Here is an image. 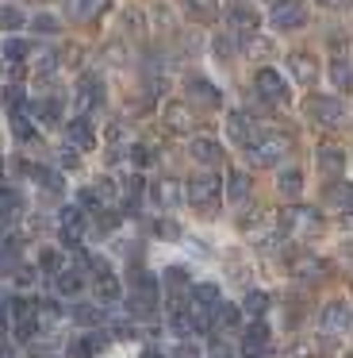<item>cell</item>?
<instances>
[{
	"instance_id": "cell-1",
	"label": "cell",
	"mask_w": 353,
	"mask_h": 358,
	"mask_svg": "<svg viewBox=\"0 0 353 358\" xmlns=\"http://www.w3.org/2000/svg\"><path fill=\"white\" fill-rule=\"evenodd\" d=\"M288 150H292V135L269 131V135H261V139L246 150V158H250V166H257V170H269V166H276Z\"/></svg>"
},
{
	"instance_id": "cell-2",
	"label": "cell",
	"mask_w": 353,
	"mask_h": 358,
	"mask_svg": "<svg viewBox=\"0 0 353 358\" xmlns=\"http://www.w3.org/2000/svg\"><path fill=\"white\" fill-rule=\"evenodd\" d=\"M280 231L284 235H292V239H315V235H319L322 231V216H319V212H315V208H307V204H303V208H284L280 212Z\"/></svg>"
},
{
	"instance_id": "cell-3",
	"label": "cell",
	"mask_w": 353,
	"mask_h": 358,
	"mask_svg": "<svg viewBox=\"0 0 353 358\" xmlns=\"http://www.w3.org/2000/svg\"><path fill=\"white\" fill-rule=\"evenodd\" d=\"M223 193H227V181L215 178V173H196V178L188 181V204H196V208H204V212L219 208Z\"/></svg>"
},
{
	"instance_id": "cell-4",
	"label": "cell",
	"mask_w": 353,
	"mask_h": 358,
	"mask_svg": "<svg viewBox=\"0 0 353 358\" xmlns=\"http://www.w3.org/2000/svg\"><path fill=\"white\" fill-rule=\"evenodd\" d=\"M253 89H257L261 101L276 104V108L292 104V89H288V81H284V73H280V70H273V66H261V70L253 73Z\"/></svg>"
},
{
	"instance_id": "cell-5",
	"label": "cell",
	"mask_w": 353,
	"mask_h": 358,
	"mask_svg": "<svg viewBox=\"0 0 353 358\" xmlns=\"http://www.w3.org/2000/svg\"><path fill=\"white\" fill-rule=\"evenodd\" d=\"M303 24H307L303 0H273V8H269V27L273 31H299Z\"/></svg>"
},
{
	"instance_id": "cell-6",
	"label": "cell",
	"mask_w": 353,
	"mask_h": 358,
	"mask_svg": "<svg viewBox=\"0 0 353 358\" xmlns=\"http://www.w3.org/2000/svg\"><path fill=\"white\" fill-rule=\"evenodd\" d=\"M307 112H311V120L322 127H342L345 120H350V108H345L342 101H334V96H311V101H307Z\"/></svg>"
},
{
	"instance_id": "cell-7",
	"label": "cell",
	"mask_w": 353,
	"mask_h": 358,
	"mask_svg": "<svg viewBox=\"0 0 353 358\" xmlns=\"http://www.w3.org/2000/svg\"><path fill=\"white\" fill-rule=\"evenodd\" d=\"M227 135H230V143H234V147H242V150H250L253 143L261 139V127H257V120L250 116V112H230L227 116Z\"/></svg>"
},
{
	"instance_id": "cell-8",
	"label": "cell",
	"mask_w": 353,
	"mask_h": 358,
	"mask_svg": "<svg viewBox=\"0 0 353 358\" xmlns=\"http://www.w3.org/2000/svg\"><path fill=\"white\" fill-rule=\"evenodd\" d=\"M319 324H322V335H350V327H353V304H345V301H330L326 308H322V316H319Z\"/></svg>"
},
{
	"instance_id": "cell-9",
	"label": "cell",
	"mask_w": 353,
	"mask_h": 358,
	"mask_svg": "<svg viewBox=\"0 0 353 358\" xmlns=\"http://www.w3.org/2000/svg\"><path fill=\"white\" fill-rule=\"evenodd\" d=\"M73 101H77V112H81V116H89V112H96L100 104H104V81H100L96 73H81V81H77V93H73Z\"/></svg>"
},
{
	"instance_id": "cell-10",
	"label": "cell",
	"mask_w": 353,
	"mask_h": 358,
	"mask_svg": "<svg viewBox=\"0 0 353 358\" xmlns=\"http://www.w3.org/2000/svg\"><path fill=\"white\" fill-rule=\"evenodd\" d=\"M58 227H61V243H66V247H77V243L84 239V212L77 208V204H66V208L58 212Z\"/></svg>"
},
{
	"instance_id": "cell-11",
	"label": "cell",
	"mask_w": 353,
	"mask_h": 358,
	"mask_svg": "<svg viewBox=\"0 0 353 358\" xmlns=\"http://www.w3.org/2000/svg\"><path fill=\"white\" fill-rule=\"evenodd\" d=\"M66 139L73 143L77 150H92L96 147V124H92L89 116H77L66 124Z\"/></svg>"
},
{
	"instance_id": "cell-12",
	"label": "cell",
	"mask_w": 353,
	"mask_h": 358,
	"mask_svg": "<svg viewBox=\"0 0 353 358\" xmlns=\"http://www.w3.org/2000/svg\"><path fill=\"white\" fill-rule=\"evenodd\" d=\"M227 24L246 39V35H257V24H261V20H257V12H253L250 4H242V0H238V4H230V8H227Z\"/></svg>"
},
{
	"instance_id": "cell-13",
	"label": "cell",
	"mask_w": 353,
	"mask_h": 358,
	"mask_svg": "<svg viewBox=\"0 0 353 358\" xmlns=\"http://www.w3.org/2000/svg\"><path fill=\"white\" fill-rule=\"evenodd\" d=\"M107 8H112V0H66L69 20H77V24H89V20H100Z\"/></svg>"
},
{
	"instance_id": "cell-14",
	"label": "cell",
	"mask_w": 353,
	"mask_h": 358,
	"mask_svg": "<svg viewBox=\"0 0 353 358\" xmlns=\"http://www.w3.org/2000/svg\"><path fill=\"white\" fill-rule=\"evenodd\" d=\"M265 347H269V327L261 324V320H253L242 331V358H261Z\"/></svg>"
},
{
	"instance_id": "cell-15",
	"label": "cell",
	"mask_w": 353,
	"mask_h": 358,
	"mask_svg": "<svg viewBox=\"0 0 353 358\" xmlns=\"http://www.w3.org/2000/svg\"><path fill=\"white\" fill-rule=\"evenodd\" d=\"M188 101L204 104V108H223V93L207 78H192L188 81Z\"/></svg>"
},
{
	"instance_id": "cell-16",
	"label": "cell",
	"mask_w": 353,
	"mask_h": 358,
	"mask_svg": "<svg viewBox=\"0 0 353 358\" xmlns=\"http://www.w3.org/2000/svg\"><path fill=\"white\" fill-rule=\"evenodd\" d=\"M288 70H292V78H296L303 89H311L315 81H319V66H315L311 55H288Z\"/></svg>"
},
{
	"instance_id": "cell-17",
	"label": "cell",
	"mask_w": 353,
	"mask_h": 358,
	"mask_svg": "<svg viewBox=\"0 0 353 358\" xmlns=\"http://www.w3.org/2000/svg\"><path fill=\"white\" fill-rule=\"evenodd\" d=\"M181 12L196 24H215L219 16V0H181Z\"/></svg>"
},
{
	"instance_id": "cell-18",
	"label": "cell",
	"mask_w": 353,
	"mask_h": 358,
	"mask_svg": "<svg viewBox=\"0 0 353 358\" xmlns=\"http://www.w3.org/2000/svg\"><path fill=\"white\" fill-rule=\"evenodd\" d=\"M92 293H96L100 304H115L119 301V273H112V270L96 273V278H92Z\"/></svg>"
},
{
	"instance_id": "cell-19",
	"label": "cell",
	"mask_w": 353,
	"mask_h": 358,
	"mask_svg": "<svg viewBox=\"0 0 353 358\" xmlns=\"http://www.w3.org/2000/svg\"><path fill=\"white\" fill-rule=\"evenodd\" d=\"M153 196H158L161 208H176L181 201H188V189H181V181H176V178H165V181H158Z\"/></svg>"
},
{
	"instance_id": "cell-20",
	"label": "cell",
	"mask_w": 353,
	"mask_h": 358,
	"mask_svg": "<svg viewBox=\"0 0 353 358\" xmlns=\"http://www.w3.org/2000/svg\"><path fill=\"white\" fill-rule=\"evenodd\" d=\"M188 155L196 158V162L211 166V162H219V158H223V147L215 139H207V135H196V139L188 143Z\"/></svg>"
},
{
	"instance_id": "cell-21",
	"label": "cell",
	"mask_w": 353,
	"mask_h": 358,
	"mask_svg": "<svg viewBox=\"0 0 353 358\" xmlns=\"http://www.w3.org/2000/svg\"><path fill=\"white\" fill-rule=\"evenodd\" d=\"M31 120L54 127L61 120V101H58V96H43V101H35V104H31Z\"/></svg>"
},
{
	"instance_id": "cell-22",
	"label": "cell",
	"mask_w": 353,
	"mask_h": 358,
	"mask_svg": "<svg viewBox=\"0 0 353 358\" xmlns=\"http://www.w3.org/2000/svg\"><path fill=\"white\" fill-rule=\"evenodd\" d=\"M84 289V273L81 270H61L54 273V293L58 296H77Z\"/></svg>"
},
{
	"instance_id": "cell-23",
	"label": "cell",
	"mask_w": 353,
	"mask_h": 358,
	"mask_svg": "<svg viewBox=\"0 0 353 358\" xmlns=\"http://www.w3.org/2000/svg\"><path fill=\"white\" fill-rule=\"evenodd\" d=\"M330 85H334L338 93H350V89H353V66H350V58H330Z\"/></svg>"
},
{
	"instance_id": "cell-24",
	"label": "cell",
	"mask_w": 353,
	"mask_h": 358,
	"mask_svg": "<svg viewBox=\"0 0 353 358\" xmlns=\"http://www.w3.org/2000/svg\"><path fill=\"white\" fill-rule=\"evenodd\" d=\"M326 201L334 204V212H353V181H334V185L326 189Z\"/></svg>"
},
{
	"instance_id": "cell-25",
	"label": "cell",
	"mask_w": 353,
	"mask_h": 358,
	"mask_svg": "<svg viewBox=\"0 0 353 358\" xmlns=\"http://www.w3.org/2000/svg\"><path fill=\"white\" fill-rule=\"evenodd\" d=\"M165 124L173 127V131H188L196 120H192V108L188 104H181V101H169L165 104Z\"/></svg>"
},
{
	"instance_id": "cell-26",
	"label": "cell",
	"mask_w": 353,
	"mask_h": 358,
	"mask_svg": "<svg viewBox=\"0 0 353 358\" xmlns=\"http://www.w3.org/2000/svg\"><path fill=\"white\" fill-rule=\"evenodd\" d=\"M31 50H35V47H31V39H15V35H8V39H4V62L8 66H23L31 58Z\"/></svg>"
},
{
	"instance_id": "cell-27",
	"label": "cell",
	"mask_w": 353,
	"mask_h": 358,
	"mask_svg": "<svg viewBox=\"0 0 353 358\" xmlns=\"http://www.w3.org/2000/svg\"><path fill=\"white\" fill-rule=\"evenodd\" d=\"M238 324H242V308L238 304H219V312L211 320V331H234Z\"/></svg>"
},
{
	"instance_id": "cell-28",
	"label": "cell",
	"mask_w": 353,
	"mask_h": 358,
	"mask_svg": "<svg viewBox=\"0 0 353 358\" xmlns=\"http://www.w3.org/2000/svg\"><path fill=\"white\" fill-rule=\"evenodd\" d=\"M246 196H250V178H246L242 170H230L227 173V201L230 204H242Z\"/></svg>"
},
{
	"instance_id": "cell-29",
	"label": "cell",
	"mask_w": 353,
	"mask_h": 358,
	"mask_svg": "<svg viewBox=\"0 0 353 358\" xmlns=\"http://www.w3.org/2000/svg\"><path fill=\"white\" fill-rule=\"evenodd\" d=\"M242 55H250V58H273L276 47H273V39H265V35H246V39H242Z\"/></svg>"
},
{
	"instance_id": "cell-30",
	"label": "cell",
	"mask_w": 353,
	"mask_h": 358,
	"mask_svg": "<svg viewBox=\"0 0 353 358\" xmlns=\"http://www.w3.org/2000/svg\"><path fill=\"white\" fill-rule=\"evenodd\" d=\"M319 170H322V173H342V170H345V150H338V147H319Z\"/></svg>"
},
{
	"instance_id": "cell-31",
	"label": "cell",
	"mask_w": 353,
	"mask_h": 358,
	"mask_svg": "<svg viewBox=\"0 0 353 358\" xmlns=\"http://www.w3.org/2000/svg\"><path fill=\"white\" fill-rule=\"evenodd\" d=\"M27 173L38 181V185L46 189V193H54V189H61L66 181H61V170H50V166H27Z\"/></svg>"
},
{
	"instance_id": "cell-32",
	"label": "cell",
	"mask_w": 353,
	"mask_h": 358,
	"mask_svg": "<svg viewBox=\"0 0 353 358\" xmlns=\"http://www.w3.org/2000/svg\"><path fill=\"white\" fill-rule=\"evenodd\" d=\"M276 189H280L284 196H299L303 193V170H284L280 181H276Z\"/></svg>"
},
{
	"instance_id": "cell-33",
	"label": "cell",
	"mask_w": 353,
	"mask_h": 358,
	"mask_svg": "<svg viewBox=\"0 0 353 358\" xmlns=\"http://www.w3.org/2000/svg\"><path fill=\"white\" fill-rule=\"evenodd\" d=\"M35 316H38V324H43V331H50V327L58 324V316H61V304L58 301H38Z\"/></svg>"
},
{
	"instance_id": "cell-34",
	"label": "cell",
	"mask_w": 353,
	"mask_h": 358,
	"mask_svg": "<svg viewBox=\"0 0 353 358\" xmlns=\"http://www.w3.org/2000/svg\"><path fill=\"white\" fill-rule=\"evenodd\" d=\"M54 70H61V55H58V50H46V55H38V62H35V73H38V78H50Z\"/></svg>"
},
{
	"instance_id": "cell-35",
	"label": "cell",
	"mask_w": 353,
	"mask_h": 358,
	"mask_svg": "<svg viewBox=\"0 0 353 358\" xmlns=\"http://www.w3.org/2000/svg\"><path fill=\"white\" fill-rule=\"evenodd\" d=\"M73 320H77L81 327H96L100 320H104V312L92 308V304H77V308H73Z\"/></svg>"
},
{
	"instance_id": "cell-36",
	"label": "cell",
	"mask_w": 353,
	"mask_h": 358,
	"mask_svg": "<svg viewBox=\"0 0 353 358\" xmlns=\"http://www.w3.org/2000/svg\"><path fill=\"white\" fill-rule=\"evenodd\" d=\"M20 208H23V201H20V193H15L12 185H4V220L12 224L15 216H20Z\"/></svg>"
},
{
	"instance_id": "cell-37",
	"label": "cell",
	"mask_w": 353,
	"mask_h": 358,
	"mask_svg": "<svg viewBox=\"0 0 353 358\" xmlns=\"http://www.w3.org/2000/svg\"><path fill=\"white\" fill-rule=\"evenodd\" d=\"M38 270H46V273H61V255L54 247H46L43 255H38Z\"/></svg>"
},
{
	"instance_id": "cell-38",
	"label": "cell",
	"mask_w": 353,
	"mask_h": 358,
	"mask_svg": "<svg viewBox=\"0 0 353 358\" xmlns=\"http://www.w3.org/2000/svg\"><path fill=\"white\" fill-rule=\"evenodd\" d=\"M265 220H269V216H265V208H250L242 220H238V227H242V231H257V227L265 224Z\"/></svg>"
},
{
	"instance_id": "cell-39",
	"label": "cell",
	"mask_w": 353,
	"mask_h": 358,
	"mask_svg": "<svg viewBox=\"0 0 353 358\" xmlns=\"http://www.w3.org/2000/svg\"><path fill=\"white\" fill-rule=\"evenodd\" d=\"M242 308L250 312V316H265V308H269V296H265V293H250V296L242 301Z\"/></svg>"
},
{
	"instance_id": "cell-40",
	"label": "cell",
	"mask_w": 353,
	"mask_h": 358,
	"mask_svg": "<svg viewBox=\"0 0 353 358\" xmlns=\"http://www.w3.org/2000/svg\"><path fill=\"white\" fill-rule=\"evenodd\" d=\"M31 24H35V31H38V35H54V31H58V20H54L50 12H38V16L31 20Z\"/></svg>"
},
{
	"instance_id": "cell-41",
	"label": "cell",
	"mask_w": 353,
	"mask_h": 358,
	"mask_svg": "<svg viewBox=\"0 0 353 358\" xmlns=\"http://www.w3.org/2000/svg\"><path fill=\"white\" fill-rule=\"evenodd\" d=\"M20 24H27V16H23L15 4H4V27H8V31H15Z\"/></svg>"
},
{
	"instance_id": "cell-42",
	"label": "cell",
	"mask_w": 353,
	"mask_h": 358,
	"mask_svg": "<svg viewBox=\"0 0 353 358\" xmlns=\"http://www.w3.org/2000/svg\"><path fill=\"white\" fill-rule=\"evenodd\" d=\"M81 347H84V355H100V350L107 347V339H104V335L92 331V335H84V339H81Z\"/></svg>"
},
{
	"instance_id": "cell-43",
	"label": "cell",
	"mask_w": 353,
	"mask_h": 358,
	"mask_svg": "<svg viewBox=\"0 0 353 358\" xmlns=\"http://www.w3.org/2000/svg\"><path fill=\"white\" fill-rule=\"evenodd\" d=\"M130 162H135L138 170H142V166H150V162H153V150L138 143V147H130Z\"/></svg>"
},
{
	"instance_id": "cell-44",
	"label": "cell",
	"mask_w": 353,
	"mask_h": 358,
	"mask_svg": "<svg viewBox=\"0 0 353 358\" xmlns=\"http://www.w3.org/2000/svg\"><path fill=\"white\" fill-rule=\"evenodd\" d=\"M123 31H127V35L142 31V12H123Z\"/></svg>"
},
{
	"instance_id": "cell-45",
	"label": "cell",
	"mask_w": 353,
	"mask_h": 358,
	"mask_svg": "<svg viewBox=\"0 0 353 358\" xmlns=\"http://www.w3.org/2000/svg\"><path fill=\"white\" fill-rule=\"evenodd\" d=\"M165 281H169V285H188V270H184V266H169V270H165Z\"/></svg>"
},
{
	"instance_id": "cell-46",
	"label": "cell",
	"mask_w": 353,
	"mask_h": 358,
	"mask_svg": "<svg viewBox=\"0 0 353 358\" xmlns=\"http://www.w3.org/2000/svg\"><path fill=\"white\" fill-rule=\"evenodd\" d=\"M61 166H66V170H77V166H81V155H77L73 143H69V147L61 150Z\"/></svg>"
},
{
	"instance_id": "cell-47",
	"label": "cell",
	"mask_w": 353,
	"mask_h": 358,
	"mask_svg": "<svg viewBox=\"0 0 353 358\" xmlns=\"http://www.w3.org/2000/svg\"><path fill=\"white\" fill-rule=\"evenodd\" d=\"M196 355H200V350L192 347L188 339H181V343H176V347H173V358H196Z\"/></svg>"
},
{
	"instance_id": "cell-48",
	"label": "cell",
	"mask_w": 353,
	"mask_h": 358,
	"mask_svg": "<svg viewBox=\"0 0 353 358\" xmlns=\"http://www.w3.org/2000/svg\"><path fill=\"white\" fill-rule=\"evenodd\" d=\"M15 135H20L23 143H35V139H38V135H35V127H31V124H23V120H15Z\"/></svg>"
},
{
	"instance_id": "cell-49",
	"label": "cell",
	"mask_w": 353,
	"mask_h": 358,
	"mask_svg": "<svg viewBox=\"0 0 353 358\" xmlns=\"http://www.w3.org/2000/svg\"><path fill=\"white\" fill-rule=\"evenodd\" d=\"M15 255H20V239L8 235V239H4V258H8V262H15Z\"/></svg>"
},
{
	"instance_id": "cell-50",
	"label": "cell",
	"mask_w": 353,
	"mask_h": 358,
	"mask_svg": "<svg viewBox=\"0 0 353 358\" xmlns=\"http://www.w3.org/2000/svg\"><path fill=\"white\" fill-rule=\"evenodd\" d=\"M15 281H20V285H31V281H35V266H23V270H15Z\"/></svg>"
},
{
	"instance_id": "cell-51",
	"label": "cell",
	"mask_w": 353,
	"mask_h": 358,
	"mask_svg": "<svg viewBox=\"0 0 353 358\" xmlns=\"http://www.w3.org/2000/svg\"><path fill=\"white\" fill-rule=\"evenodd\" d=\"M322 8H338V12H345V8H353V0H319Z\"/></svg>"
},
{
	"instance_id": "cell-52",
	"label": "cell",
	"mask_w": 353,
	"mask_h": 358,
	"mask_svg": "<svg viewBox=\"0 0 353 358\" xmlns=\"http://www.w3.org/2000/svg\"><path fill=\"white\" fill-rule=\"evenodd\" d=\"M342 227H345V231H353V212H345V216H342Z\"/></svg>"
},
{
	"instance_id": "cell-53",
	"label": "cell",
	"mask_w": 353,
	"mask_h": 358,
	"mask_svg": "<svg viewBox=\"0 0 353 358\" xmlns=\"http://www.w3.org/2000/svg\"><path fill=\"white\" fill-rule=\"evenodd\" d=\"M142 358H161V350H142Z\"/></svg>"
}]
</instances>
